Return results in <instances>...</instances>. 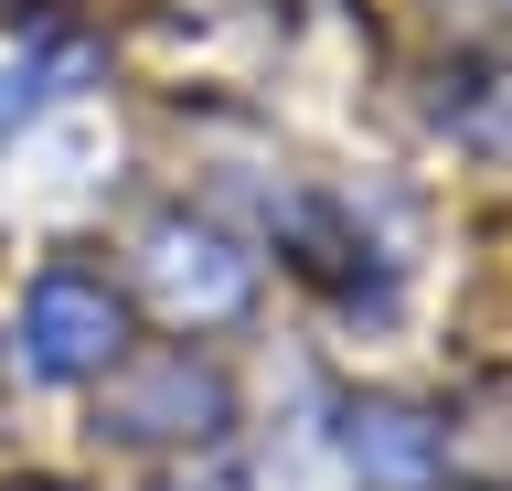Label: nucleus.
I'll return each instance as SVG.
<instances>
[{"label":"nucleus","instance_id":"1","mask_svg":"<svg viewBox=\"0 0 512 491\" xmlns=\"http://www.w3.org/2000/svg\"><path fill=\"white\" fill-rule=\"evenodd\" d=\"M224 417H235V395H224V374L192 342L107 363V438H128V449H182V438H214Z\"/></svg>","mask_w":512,"mask_h":491},{"label":"nucleus","instance_id":"2","mask_svg":"<svg viewBox=\"0 0 512 491\" xmlns=\"http://www.w3.org/2000/svg\"><path fill=\"white\" fill-rule=\"evenodd\" d=\"M22 353H32V374L86 385V374H107L128 353V299L96 267H43L32 299H22Z\"/></svg>","mask_w":512,"mask_h":491},{"label":"nucleus","instance_id":"3","mask_svg":"<svg viewBox=\"0 0 512 491\" xmlns=\"http://www.w3.org/2000/svg\"><path fill=\"white\" fill-rule=\"evenodd\" d=\"M139 278L171 321H235L256 299V257L246 246H224L214 225H150L139 235Z\"/></svg>","mask_w":512,"mask_h":491},{"label":"nucleus","instance_id":"4","mask_svg":"<svg viewBox=\"0 0 512 491\" xmlns=\"http://www.w3.org/2000/svg\"><path fill=\"white\" fill-rule=\"evenodd\" d=\"M342 449H352V470H363L374 491H427V481H438V459H448V438H438L427 406L363 395V406L342 417Z\"/></svg>","mask_w":512,"mask_h":491},{"label":"nucleus","instance_id":"5","mask_svg":"<svg viewBox=\"0 0 512 491\" xmlns=\"http://www.w3.org/2000/svg\"><path fill=\"white\" fill-rule=\"evenodd\" d=\"M459 139H470V150H491V161H512V75H491V86H480V107L459 118Z\"/></svg>","mask_w":512,"mask_h":491},{"label":"nucleus","instance_id":"6","mask_svg":"<svg viewBox=\"0 0 512 491\" xmlns=\"http://www.w3.org/2000/svg\"><path fill=\"white\" fill-rule=\"evenodd\" d=\"M32 491H54V481H32Z\"/></svg>","mask_w":512,"mask_h":491}]
</instances>
